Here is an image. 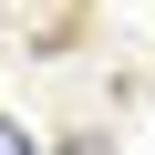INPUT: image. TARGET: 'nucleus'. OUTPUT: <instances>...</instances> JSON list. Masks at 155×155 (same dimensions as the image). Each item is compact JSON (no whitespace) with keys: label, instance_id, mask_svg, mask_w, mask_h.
Returning <instances> with one entry per match:
<instances>
[{"label":"nucleus","instance_id":"nucleus-1","mask_svg":"<svg viewBox=\"0 0 155 155\" xmlns=\"http://www.w3.org/2000/svg\"><path fill=\"white\" fill-rule=\"evenodd\" d=\"M0 155H31V134H21V124H11V114H0Z\"/></svg>","mask_w":155,"mask_h":155}]
</instances>
